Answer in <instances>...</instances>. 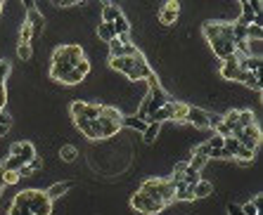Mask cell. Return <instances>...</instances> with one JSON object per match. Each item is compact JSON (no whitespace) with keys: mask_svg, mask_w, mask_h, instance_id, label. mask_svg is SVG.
Wrapping results in <instances>:
<instances>
[{"mask_svg":"<svg viewBox=\"0 0 263 215\" xmlns=\"http://www.w3.org/2000/svg\"><path fill=\"white\" fill-rule=\"evenodd\" d=\"M17 55H19V59H31V55H34V48H31V43H28V45L19 43V45H17Z\"/></svg>","mask_w":263,"mask_h":215,"instance_id":"cell-34","label":"cell"},{"mask_svg":"<svg viewBox=\"0 0 263 215\" xmlns=\"http://www.w3.org/2000/svg\"><path fill=\"white\" fill-rule=\"evenodd\" d=\"M223 139H225V137H221V135H214V137L207 142L209 149H223Z\"/></svg>","mask_w":263,"mask_h":215,"instance_id":"cell-38","label":"cell"},{"mask_svg":"<svg viewBox=\"0 0 263 215\" xmlns=\"http://www.w3.org/2000/svg\"><path fill=\"white\" fill-rule=\"evenodd\" d=\"M26 208L31 215H50L52 213V201L41 189H26Z\"/></svg>","mask_w":263,"mask_h":215,"instance_id":"cell-3","label":"cell"},{"mask_svg":"<svg viewBox=\"0 0 263 215\" xmlns=\"http://www.w3.org/2000/svg\"><path fill=\"white\" fill-rule=\"evenodd\" d=\"M221 121H223V116H218V114H209V128H216Z\"/></svg>","mask_w":263,"mask_h":215,"instance_id":"cell-43","label":"cell"},{"mask_svg":"<svg viewBox=\"0 0 263 215\" xmlns=\"http://www.w3.org/2000/svg\"><path fill=\"white\" fill-rule=\"evenodd\" d=\"M0 125H5V128L12 125V116H10L7 111H0Z\"/></svg>","mask_w":263,"mask_h":215,"instance_id":"cell-42","label":"cell"},{"mask_svg":"<svg viewBox=\"0 0 263 215\" xmlns=\"http://www.w3.org/2000/svg\"><path fill=\"white\" fill-rule=\"evenodd\" d=\"M254 154H256V152H251V149H244V147H240V152H237V159L251 161V159H254Z\"/></svg>","mask_w":263,"mask_h":215,"instance_id":"cell-40","label":"cell"},{"mask_svg":"<svg viewBox=\"0 0 263 215\" xmlns=\"http://www.w3.org/2000/svg\"><path fill=\"white\" fill-rule=\"evenodd\" d=\"M232 137L240 142V145L244 147V149H251V152H256L258 142H261V130H258V125H249V128H242L240 132H235Z\"/></svg>","mask_w":263,"mask_h":215,"instance_id":"cell-5","label":"cell"},{"mask_svg":"<svg viewBox=\"0 0 263 215\" xmlns=\"http://www.w3.org/2000/svg\"><path fill=\"white\" fill-rule=\"evenodd\" d=\"M131 206L138 213H145V215H154V213H161V210L166 208L161 201H157V199H152V196L142 194V192H138V194H133L131 199Z\"/></svg>","mask_w":263,"mask_h":215,"instance_id":"cell-4","label":"cell"},{"mask_svg":"<svg viewBox=\"0 0 263 215\" xmlns=\"http://www.w3.org/2000/svg\"><path fill=\"white\" fill-rule=\"evenodd\" d=\"M0 12H3V3H0Z\"/></svg>","mask_w":263,"mask_h":215,"instance_id":"cell-51","label":"cell"},{"mask_svg":"<svg viewBox=\"0 0 263 215\" xmlns=\"http://www.w3.org/2000/svg\"><path fill=\"white\" fill-rule=\"evenodd\" d=\"M78 152H76V147L74 145H64L62 149H60V159L67 161V163H71V161H76Z\"/></svg>","mask_w":263,"mask_h":215,"instance_id":"cell-22","label":"cell"},{"mask_svg":"<svg viewBox=\"0 0 263 215\" xmlns=\"http://www.w3.org/2000/svg\"><path fill=\"white\" fill-rule=\"evenodd\" d=\"M26 166H28V168H31V170H34V173H36V170H38V168L43 166V159H41V156H34V159L28 161Z\"/></svg>","mask_w":263,"mask_h":215,"instance_id":"cell-41","label":"cell"},{"mask_svg":"<svg viewBox=\"0 0 263 215\" xmlns=\"http://www.w3.org/2000/svg\"><path fill=\"white\" fill-rule=\"evenodd\" d=\"M254 123H256V116H254V111L240 109V116H237V125L232 128V135H235V132H240L242 128H249V125H254Z\"/></svg>","mask_w":263,"mask_h":215,"instance_id":"cell-12","label":"cell"},{"mask_svg":"<svg viewBox=\"0 0 263 215\" xmlns=\"http://www.w3.org/2000/svg\"><path fill=\"white\" fill-rule=\"evenodd\" d=\"M221 76L228 78V81H240V83H242L244 78H247V74L240 71V66H237V57H232V59H225V62H223Z\"/></svg>","mask_w":263,"mask_h":215,"instance_id":"cell-7","label":"cell"},{"mask_svg":"<svg viewBox=\"0 0 263 215\" xmlns=\"http://www.w3.org/2000/svg\"><path fill=\"white\" fill-rule=\"evenodd\" d=\"M21 166H26V163H24V159H19V156H7V161L3 163L5 170H19Z\"/></svg>","mask_w":263,"mask_h":215,"instance_id":"cell-28","label":"cell"},{"mask_svg":"<svg viewBox=\"0 0 263 215\" xmlns=\"http://www.w3.org/2000/svg\"><path fill=\"white\" fill-rule=\"evenodd\" d=\"M178 12H180V5L176 3V0H171V3H166V5L161 7L159 21L161 24H166V26H171V24H176V19H178Z\"/></svg>","mask_w":263,"mask_h":215,"instance_id":"cell-10","label":"cell"},{"mask_svg":"<svg viewBox=\"0 0 263 215\" xmlns=\"http://www.w3.org/2000/svg\"><path fill=\"white\" fill-rule=\"evenodd\" d=\"M240 142H237L232 135L223 139V159H237V152H240Z\"/></svg>","mask_w":263,"mask_h":215,"instance_id":"cell-14","label":"cell"},{"mask_svg":"<svg viewBox=\"0 0 263 215\" xmlns=\"http://www.w3.org/2000/svg\"><path fill=\"white\" fill-rule=\"evenodd\" d=\"M247 88H251V90L261 92V74H247V78L242 81Z\"/></svg>","mask_w":263,"mask_h":215,"instance_id":"cell-25","label":"cell"},{"mask_svg":"<svg viewBox=\"0 0 263 215\" xmlns=\"http://www.w3.org/2000/svg\"><path fill=\"white\" fill-rule=\"evenodd\" d=\"M261 52H263V41H247V57L261 59Z\"/></svg>","mask_w":263,"mask_h":215,"instance_id":"cell-23","label":"cell"},{"mask_svg":"<svg viewBox=\"0 0 263 215\" xmlns=\"http://www.w3.org/2000/svg\"><path fill=\"white\" fill-rule=\"evenodd\" d=\"M85 104H88V102H74V104H71V116H74V121H76V118H85Z\"/></svg>","mask_w":263,"mask_h":215,"instance_id":"cell-31","label":"cell"},{"mask_svg":"<svg viewBox=\"0 0 263 215\" xmlns=\"http://www.w3.org/2000/svg\"><path fill=\"white\" fill-rule=\"evenodd\" d=\"M247 41H263V26L261 24H251V26H247Z\"/></svg>","mask_w":263,"mask_h":215,"instance_id":"cell-26","label":"cell"},{"mask_svg":"<svg viewBox=\"0 0 263 215\" xmlns=\"http://www.w3.org/2000/svg\"><path fill=\"white\" fill-rule=\"evenodd\" d=\"M207 156H204V154H192V159H190V163H187V166L192 168V170H197V173H199L201 168L207 166Z\"/></svg>","mask_w":263,"mask_h":215,"instance_id":"cell-27","label":"cell"},{"mask_svg":"<svg viewBox=\"0 0 263 215\" xmlns=\"http://www.w3.org/2000/svg\"><path fill=\"white\" fill-rule=\"evenodd\" d=\"M17 173H19V177H28V175H34V170H31L28 166H21Z\"/></svg>","mask_w":263,"mask_h":215,"instance_id":"cell-47","label":"cell"},{"mask_svg":"<svg viewBox=\"0 0 263 215\" xmlns=\"http://www.w3.org/2000/svg\"><path fill=\"white\" fill-rule=\"evenodd\" d=\"M5 102H7V92H5V85H0V109H5Z\"/></svg>","mask_w":263,"mask_h":215,"instance_id":"cell-46","label":"cell"},{"mask_svg":"<svg viewBox=\"0 0 263 215\" xmlns=\"http://www.w3.org/2000/svg\"><path fill=\"white\" fill-rule=\"evenodd\" d=\"M192 194H194V199H207V196L214 194V185H211V182L199 180V182H197V185L192 187Z\"/></svg>","mask_w":263,"mask_h":215,"instance_id":"cell-17","label":"cell"},{"mask_svg":"<svg viewBox=\"0 0 263 215\" xmlns=\"http://www.w3.org/2000/svg\"><path fill=\"white\" fill-rule=\"evenodd\" d=\"M168 114H171V121H176V123H185L187 104H183V102H171V99H168Z\"/></svg>","mask_w":263,"mask_h":215,"instance_id":"cell-13","label":"cell"},{"mask_svg":"<svg viewBox=\"0 0 263 215\" xmlns=\"http://www.w3.org/2000/svg\"><path fill=\"white\" fill-rule=\"evenodd\" d=\"M7 132H10V128H5V125H0V137H5Z\"/></svg>","mask_w":263,"mask_h":215,"instance_id":"cell-50","label":"cell"},{"mask_svg":"<svg viewBox=\"0 0 263 215\" xmlns=\"http://www.w3.org/2000/svg\"><path fill=\"white\" fill-rule=\"evenodd\" d=\"M228 213L230 215H244L242 208H240V206H235V203H230V206H228Z\"/></svg>","mask_w":263,"mask_h":215,"instance_id":"cell-48","label":"cell"},{"mask_svg":"<svg viewBox=\"0 0 263 215\" xmlns=\"http://www.w3.org/2000/svg\"><path fill=\"white\" fill-rule=\"evenodd\" d=\"M183 182H185V185H190V187H194V185L199 182V173H197V170H192V168L187 166V168H185V173H183Z\"/></svg>","mask_w":263,"mask_h":215,"instance_id":"cell-29","label":"cell"},{"mask_svg":"<svg viewBox=\"0 0 263 215\" xmlns=\"http://www.w3.org/2000/svg\"><path fill=\"white\" fill-rule=\"evenodd\" d=\"M109 55H111V57H124V45H121L116 38L109 43Z\"/></svg>","mask_w":263,"mask_h":215,"instance_id":"cell-37","label":"cell"},{"mask_svg":"<svg viewBox=\"0 0 263 215\" xmlns=\"http://www.w3.org/2000/svg\"><path fill=\"white\" fill-rule=\"evenodd\" d=\"M50 76L55 78V81H62V83H67V85H76L83 81L74 69L62 66V64H50Z\"/></svg>","mask_w":263,"mask_h":215,"instance_id":"cell-6","label":"cell"},{"mask_svg":"<svg viewBox=\"0 0 263 215\" xmlns=\"http://www.w3.org/2000/svg\"><path fill=\"white\" fill-rule=\"evenodd\" d=\"M7 215H31L26 208H17V206H10V210H7Z\"/></svg>","mask_w":263,"mask_h":215,"instance_id":"cell-44","label":"cell"},{"mask_svg":"<svg viewBox=\"0 0 263 215\" xmlns=\"http://www.w3.org/2000/svg\"><path fill=\"white\" fill-rule=\"evenodd\" d=\"M185 168H187L185 161H178V163H176V168H173V175H183V173H185Z\"/></svg>","mask_w":263,"mask_h":215,"instance_id":"cell-45","label":"cell"},{"mask_svg":"<svg viewBox=\"0 0 263 215\" xmlns=\"http://www.w3.org/2000/svg\"><path fill=\"white\" fill-rule=\"evenodd\" d=\"M100 114H102V104H85V118L88 121H97L100 118Z\"/></svg>","mask_w":263,"mask_h":215,"instance_id":"cell-30","label":"cell"},{"mask_svg":"<svg viewBox=\"0 0 263 215\" xmlns=\"http://www.w3.org/2000/svg\"><path fill=\"white\" fill-rule=\"evenodd\" d=\"M69 187H71V182H57V185H52V187L45 192V196H48L50 201H55V199H60L62 194H67Z\"/></svg>","mask_w":263,"mask_h":215,"instance_id":"cell-18","label":"cell"},{"mask_svg":"<svg viewBox=\"0 0 263 215\" xmlns=\"http://www.w3.org/2000/svg\"><path fill=\"white\" fill-rule=\"evenodd\" d=\"M121 125L131 128V130H138V132H145V128H147V123L142 121V118H138V116H126L124 121H121Z\"/></svg>","mask_w":263,"mask_h":215,"instance_id":"cell-19","label":"cell"},{"mask_svg":"<svg viewBox=\"0 0 263 215\" xmlns=\"http://www.w3.org/2000/svg\"><path fill=\"white\" fill-rule=\"evenodd\" d=\"M251 203H254V206H256V208H258V210H261V203H263V196H261V194H256V196H254V201H251Z\"/></svg>","mask_w":263,"mask_h":215,"instance_id":"cell-49","label":"cell"},{"mask_svg":"<svg viewBox=\"0 0 263 215\" xmlns=\"http://www.w3.org/2000/svg\"><path fill=\"white\" fill-rule=\"evenodd\" d=\"M10 62L7 59H0V85H5V81H7V76H10Z\"/></svg>","mask_w":263,"mask_h":215,"instance_id":"cell-36","label":"cell"},{"mask_svg":"<svg viewBox=\"0 0 263 215\" xmlns=\"http://www.w3.org/2000/svg\"><path fill=\"white\" fill-rule=\"evenodd\" d=\"M237 24H242V26H251V24H261V21H258V17L254 14V10H251V3H249V0H242V14H240V19H237Z\"/></svg>","mask_w":263,"mask_h":215,"instance_id":"cell-11","label":"cell"},{"mask_svg":"<svg viewBox=\"0 0 263 215\" xmlns=\"http://www.w3.org/2000/svg\"><path fill=\"white\" fill-rule=\"evenodd\" d=\"M161 125L159 123H147L145 132H142V139H145V145H152L154 139H157V135H159Z\"/></svg>","mask_w":263,"mask_h":215,"instance_id":"cell-21","label":"cell"},{"mask_svg":"<svg viewBox=\"0 0 263 215\" xmlns=\"http://www.w3.org/2000/svg\"><path fill=\"white\" fill-rule=\"evenodd\" d=\"M74 71H76L78 76L81 78H85L90 74V62H88V57H83V59H81V62L76 64V66H74Z\"/></svg>","mask_w":263,"mask_h":215,"instance_id":"cell-32","label":"cell"},{"mask_svg":"<svg viewBox=\"0 0 263 215\" xmlns=\"http://www.w3.org/2000/svg\"><path fill=\"white\" fill-rule=\"evenodd\" d=\"M0 194H3V192H0Z\"/></svg>","mask_w":263,"mask_h":215,"instance_id":"cell-52","label":"cell"},{"mask_svg":"<svg viewBox=\"0 0 263 215\" xmlns=\"http://www.w3.org/2000/svg\"><path fill=\"white\" fill-rule=\"evenodd\" d=\"M31 41H34V31H31V26H28L26 21H24V26H21V35H19V43L28 45Z\"/></svg>","mask_w":263,"mask_h":215,"instance_id":"cell-35","label":"cell"},{"mask_svg":"<svg viewBox=\"0 0 263 215\" xmlns=\"http://www.w3.org/2000/svg\"><path fill=\"white\" fill-rule=\"evenodd\" d=\"M173 201H194L192 187L185 185V182H178V185H176V192H173Z\"/></svg>","mask_w":263,"mask_h":215,"instance_id":"cell-16","label":"cell"},{"mask_svg":"<svg viewBox=\"0 0 263 215\" xmlns=\"http://www.w3.org/2000/svg\"><path fill=\"white\" fill-rule=\"evenodd\" d=\"M121 14L124 12L119 10V5H114V3H104V7H102V21L104 24H114Z\"/></svg>","mask_w":263,"mask_h":215,"instance_id":"cell-15","label":"cell"},{"mask_svg":"<svg viewBox=\"0 0 263 215\" xmlns=\"http://www.w3.org/2000/svg\"><path fill=\"white\" fill-rule=\"evenodd\" d=\"M185 123L194 125V128H209V111L197 109V106H187Z\"/></svg>","mask_w":263,"mask_h":215,"instance_id":"cell-8","label":"cell"},{"mask_svg":"<svg viewBox=\"0 0 263 215\" xmlns=\"http://www.w3.org/2000/svg\"><path fill=\"white\" fill-rule=\"evenodd\" d=\"M10 156H19V159H24V163H28L36 156V149L31 142H14L10 147Z\"/></svg>","mask_w":263,"mask_h":215,"instance_id":"cell-9","label":"cell"},{"mask_svg":"<svg viewBox=\"0 0 263 215\" xmlns=\"http://www.w3.org/2000/svg\"><path fill=\"white\" fill-rule=\"evenodd\" d=\"M83 57L85 55H83V48H81V45H60V48L52 52V64H62V66L74 69Z\"/></svg>","mask_w":263,"mask_h":215,"instance_id":"cell-2","label":"cell"},{"mask_svg":"<svg viewBox=\"0 0 263 215\" xmlns=\"http://www.w3.org/2000/svg\"><path fill=\"white\" fill-rule=\"evenodd\" d=\"M111 26H114V31H116V35H128V31H131V24H128V19H126L124 14H121V17H119V19L114 21Z\"/></svg>","mask_w":263,"mask_h":215,"instance_id":"cell-24","label":"cell"},{"mask_svg":"<svg viewBox=\"0 0 263 215\" xmlns=\"http://www.w3.org/2000/svg\"><path fill=\"white\" fill-rule=\"evenodd\" d=\"M240 208H242V213H244V215H261V210H258L251 201H249V203H244V206H240Z\"/></svg>","mask_w":263,"mask_h":215,"instance_id":"cell-39","label":"cell"},{"mask_svg":"<svg viewBox=\"0 0 263 215\" xmlns=\"http://www.w3.org/2000/svg\"><path fill=\"white\" fill-rule=\"evenodd\" d=\"M204 35L209 45L214 48V55L218 59H232L235 57V38H232V24L230 21H207Z\"/></svg>","mask_w":263,"mask_h":215,"instance_id":"cell-1","label":"cell"},{"mask_svg":"<svg viewBox=\"0 0 263 215\" xmlns=\"http://www.w3.org/2000/svg\"><path fill=\"white\" fill-rule=\"evenodd\" d=\"M97 35H100L104 43H111L114 38H116V31H114V26H111V24H104V21H102V24L97 26Z\"/></svg>","mask_w":263,"mask_h":215,"instance_id":"cell-20","label":"cell"},{"mask_svg":"<svg viewBox=\"0 0 263 215\" xmlns=\"http://www.w3.org/2000/svg\"><path fill=\"white\" fill-rule=\"evenodd\" d=\"M21 177L17 170H5V175H3V182H5V187H12V185H17Z\"/></svg>","mask_w":263,"mask_h":215,"instance_id":"cell-33","label":"cell"}]
</instances>
